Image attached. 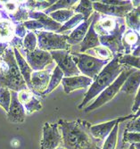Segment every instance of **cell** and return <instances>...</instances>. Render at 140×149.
I'll return each mask as SVG.
<instances>
[{
	"label": "cell",
	"instance_id": "6da1fadb",
	"mask_svg": "<svg viewBox=\"0 0 140 149\" xmlns=\"http://www.w3.org/2000/svg\"><path fill=\"white\" fill-rule=\"evenodd\" d=\"M63 146L65 149H102L103 141L95 138L89 123L82 120L67 121L60 119Z\"/></svg>",
	"mask_w": 140,
	"mask_h": 149
},
{
	"label": "cell",
	"instance_id": "7a4b0ae2",
	"mask_svg": "<svg viewBox=\"0 0 140 149\" xmlns=\"http://www.w3.org/2000/svg\"><path fill=\"white\" fill-rule=\"evenodd\" d=\"M126 67L127 66L121 65L119 63V56H115L114 58L104 67L101 72L93 80L88 92L85 94L82 103L78 106L79 109L84 108L92 99L100 95L111 84H113L120 74L126 69Z\"/></svg>",
	"mask_w": 140,
	"mask_h": 149
},
{
	"label": "cell",
	"instance_id": "3957f363",
	"mask_svg": "<svg viewBox=\"0 0 140 149\" xmlns=\"http://www.w3.org/2000/svg\"><path fill=\"white\" fill-rule=\"evenodd\" d=\"M0 88H7L15 92L28 88L11 47L0 58Z\"/></svg>",
	"mask_w": 140,
	"mask_h": 149
},
{
	"label": "cell",
	"instance_id": "277c9868",
	"mask_svg": "<svg viewBox=\"0 0 140 149\" xmlns=\"http://www.w3.org/2000/svg\"><path fill=\"white\" fill-rule=\"evenodd\" d=\"M71 54L80 73H82L84 76L92 79L93 80L101 72L104 67L109 63L107 61H103L98 58H95L90 55H88V54L73 52H71Z\"/></svg>",
	"mask_w": 140,
	"mask_h": 149
},
{
	"label": "cell",
	"instance_id": "5b68a950",
	"mask_svg": "<svg viewBox=\"0 0 140 149\" xmlns=\"http://www.w3.org/2000/svg\"><path fill=\"white\" fill-rule=\"evenodd\" d=\"M135 71H136V69H133L131 67H126V69L114 80V82L113 84H111L107 88H105L99 95L98 97H97L90 105L86 107L85 109H84V111L86 113L91 112L93 110H95L97 108L103 106L109 101H111L120 91V88H121L123 83L125 82V80L127 79L128 77Z\"/></svg>",
	"mask_w": 140,
	"mask_h": 149
},
{
	"label": "cell",
	"instance_id": "8992f818",
	"mask_svg": "<svg viewBox=\"0 0 140 149\" xmlns=\"http://www.w3.org/2000/svg\"><path fill=\"white\" fill-rule=\"evenodd\" d=\"M38 38V48L44 51H57L70 50V46L67 43V35L58 34L56 32L39 31H35Z\"/></svg>",
	"mask_w": 140,
	"mask_h": 149
},
{
	"label": "cell",
	"instance_id": "52a82bcc",
	"mask_svg": "<svg viewBox=\"0 0 140 149\" xmlns=\"http://www.w3.org/2000/svg\"><path fill=\"white\" fill-rule=\"evenodd\" d=\"M53 60L63 72L64 77L79 76L80 72L72 56L70 50H57L50 52Z\"/></svg>",
	"mask_w": 140,
	"mask_h": 149
},
{
	"label": "cell",
	"instance_id": "ba28073f",
	"mask_svg": "<svg viewBox=\"0 0 140 149\" xmlns=\"http://www.w3.org/2000/svg\"><path fill=\"white\" fill-rule=\"evenodd\" d=\"M63 143L59 124L46 123L43 127V136L40 141V149H55Z\"/></svg>",
	"mask_w": 140,
	"mask_h": 149
},
{
	"label": "cell",
	"instance_id": "9c48e42d",
	"mask_svg": "<svg viewBox=\"0 0 140 149\" xmlns=\"http://www.w3.org/2000/svg\"><path fill=\"white\" fill-rule=\"evenodd\" d=\"M26 61L33 72L43 71L47 65L52 64L54 62L50 52L39 48H36L32 52H26Z\"/></svg>",
	"mask_w": 140,
	"mask_h": 149
},
{
	"label": "cell",
	"instance_id": "30bf717a",
	"mask_svg": "<svg viewBox=\"0 0 140 149\" xmlns=\"http://www.w3.org/2000/svg\"><path fill=\"white\" fill-rule=\"evenodd\" d=\"M125 32V25L121 24L120 28L108 36L99 37V40L102 46L109 48L115 56H122V53H125L122 45V35Z\"/></svg>",
	"mask_w": 140,
	"mask_h": 149
},
{
	"label": "cell",
	"instance_id": "8fae6325",
	"mask_svg": "<svg viewBox=\"0 0 140 149\" xmlns=\"http://www.w3.org/2000/svg\"><path fill=\"white\" fill-rule=\"evenodd\" d=\"M12 99L9 107V111L7 112V119L12 123H22L26 118V112L24 106L21 104L18 99L17 92L11 91Z\"/></svg>",
	"mask_w": 140,
	"mask_h": 149
},
{
	"label": "cell",
	"instance_id": "7c38bea8",
	"mask_svg": "<svg viewBox=\"0 0 140 149\" xmlns=\"http://www.w3.org/2000/svg\"><path fill=\"white\" fill-rule=\"evenodd\" d=\"M93 8L97 13L108 15V17L116 16L121 18L126 16L130 11L133 10V6L130 3V5L123 6H114L104 5L101 2H93Z\"/></svg>",
	"mask_w": 140,
	"mask_h": 149
},
{
	"label": "cell",
	"instance_id": "4fadbf2b",
	"mask_svg": "<svg viewBox=\"0 0 140 149\" xmlns=\"http://www.w3.org/2000/svg\"><path fill=\"white\" fill-rule=\"evenodd\" d=\"M51 75L52 73L48 70L33 72L31 74V91L35 95L42 96L47 89Z\"/></svg>",
	"mask_w": 140,
	"mask_h": 149
},
{
	"label": "cell",
	"instance_id": "5bb4252c",
	"mask_svg": "<svg viewBox=\"0 0 140 149\" xmlns=\"http://www.w3.org/2000/svg\"><path fill=\"white\" fill-rule=\"evenodd\" d=\"M133 117H134V115H130V116H126V117L118 118V119L110 120V121H107V123H104L101 124L94 125V126H91L90 131L95 138L103 141L109 136L111 131L113 130V129L117 124H120V123H122V121H124L126 120H129V119H131Z\"/></svg>",
	"mask_w": 140,
	"mask_h": 149
},
{
	"label": "cell",
	"instance_id": "9a60e30c",
	"mask_svg": "<svg viewBox=\"0 0 140 149\" xmlns=\"http://www.w3.org/2000/svg\"><path fill=\"white\" fill-rule=\"evenodd\" d=\"M93 79L86 77L84 75L73 76V77H63L62 83L66 94H70L71 92L77 89L87 88L91 86Z\"/></svg>",
	"mask_w": 140,
	"mask_h": 149
},
{
	"label": "cell",
	"instance_id": "2e32d148",
	"mask_svg": "<svg viewBox=\"0 0 140 149\" xmlns=\"http://www.w3.org/2000/svg\"><path fill=\"white\" fill-rule=\"evenodd\" d=\"M121 24L123 23H120L119 21L111 17L106 16L105 18H102L101 20H96L94 25V28L99 37H103L111 35V33L116 31Z\"/></svg>",
	"mask_w": 140,
	"mask_h": 149
},
{
	"label": "cell",
	"instance_id": "e0dca14e",
	"mask_svg": "<svg viewBox=\"0 0 140 149\" xmlns=\"http://www.w3.org/2000/svg\"><path fill=\"white\" fill-rule=\"evenodd\" d=\"M98 15L95 13V17L92 22V24L90 25L89 29L84 38L83 41L80 43V52L83 54V53H86L87 51L92 49V48H95L96 47H98L101 45L100 43V40H99V36L97 34L95 31V28H94V25H95V22H96V20L98 19Z\"/></svg>",
	"mask_w": 140,
	"mask_h": 149
},
{
	"label": "cell",
	"instance_id": "ac0fdd59",
	"mask_svg": "<svg viewBox=\"0 0 140 149\" xmlns=\"http://www.w3.org/2000/svg\"><path fill=\"white\" fill-rule=\"evenodd\" d=\"M95 17V13L93 15V16H91L89 19H88L87 21H84L81 24H79L77 28H75V30L70 34L67 38V43L72 46V45H76L79 43H81L83 41L84 38H85L90 25L92 24L94 19Z\"/></svg>",
	"mask_w": 140,
	"mask_h": 149
},
{
	"label": "cell",
	"instance_id": "d6986e66",
	"mask_svg": "<svg viewBox=\"0 0 140 149\" xmlns=\"http://www.w3.org/2000/svg\"><path fill=\"white\" fill-rule=\"evenodd\" d=\"M29 16L30 18H32L33 20L38 21L43 24L46 31H51V32H57L62 27V24L54 22L53 19H51L44 12H37V11H29Z\"/></svg>",
	"mask_w": 140,
	"mask_h": 149
},
{
	"label": "cell",
	"instance_id": "ffe728a7",
	"mask_svg": "<svg viewBox=\"0 0 140 149\" xmlns=\"http://www.w3.org/2000/svg\"><path fill=\"white\" fill-rule=\"evenodd\" d=\"M13 52H15V56L17 64L19 66L20 72L26 82V85L28 88L31 91V74L33 72V70L31 68V66L27 63L26 59L23 58V56L21 55L20 51L17 48H13Z\"/></svg>",
	"mask_w": 140,
	"mask_h": 149
},
{
	"label": "cell",
	"instance_id": "44dd1931",
	"mask_svg": "<svg viewBox=\"0 0 140 149\" xmlns=\"http://www.w3.org/2000/svg\"><path fill=\"white\" fill-rule=\"evenodd\" d=\"M140 43V35L138 32L132 30H129L124 32L122 36V45L125 50L126 55L130 52H133Z\"/></svg>",
	"mask_w": 140,
	"mask_h": 149
},
{
	"label": "cell",
	"instance_id": "7402d4cb",
	"mask_svg": "<svg viewBox=\"0 0 140 149\" xmlns=\"http://www.w3.org/2000/svg\"><path fill=\"white\" fill-rule=\"evenodd\" d=\"M140 87V71L133 72L123 83L120 91L128 95H132L137 91Z\"/></svg>",
	"mask_w": 140,
	"mask_h": 149
},
{
	"label": "cell",
	"instance_id": "603a6c76",
	"mask_svg": "<svg viewBox=\"0 0 140 149\" xmlns=\"http://www.w3.org/2000/svg\"><path fill=\"white\" fill-rule=\"evenodd\" d=\"M15 37V27L12 22L8 20L0 21V42L10 43Z\"/></svg>",
	"mask_w": 140,
	"mask_h": 149
},
{
	"label": "cell",
	"instance_id": "cb8c5ba5",
	"mask_svg": "<svg viewBox=\"0 0 140 149\" xmlns=\"http://www.w3.org/2000/svg\"><path fill=\"white\" fill-rule=\"evenodd\" d=\"M87 53H88V55H90V56L92 55V56H94L95 58H98L100 60H103V61L110 62L114 58V53L109 48H107L106 47L102 46V45L87 51Z\"/></svg>",
	"mask_w": 140,
	"mask_h": 149
},
{
	"label": "cell",
	"instance_id": "d4e9b609",
	"mask_svg": "<svg viewBox=\"0 0 140 149\" xmlns=\"http://www.w3.org/2000/svg\"><path fill=\"white\" fill-rule=\"evenodd\" d=\"M126 17V24L134 31H140V7L133 8Z\"/></svg>",
	"mask_w": 140,
	"mask_h": 149
},
{
	"label": "cell",
	"instance_id": "484cf974",
	"mask_svg": "<svg viewBox=\"0 0 140 149\" xmlns=\"http://www.w3.org/2000/svg\"><path fill=\"white\" fill-rule=\"evenodd\" d=\"M63 77H64L63 72H62V70L58 66H56L52 72L50 81H49V85L47 87V89L43 93V96H47V95L51 93L54 88H56V87L60 84V82H62Z\"/></svg>",
	"mask_w": 140,
	"mask_h": 149
},
{
	"label": "cell",
	"instance_id": "4316f807",
	"mask_svg": "<svg viewBox=\"0 0 140 149\" xmlns=\"http://www.w3.org/2000/svg\"><path fill=\"white\" fill-rule=\"evenodd\" d=\"M48 16L53 19L54 22H56L60 24L67 22L70 19L74 16V11L73 9H63L58 10L49 13Z\"/></svg>",
	"mask_w": 140,
	"mask_h": 149
},
{
	"label": "cell",
	"instance_id": "83f0119b",
	"mask_svg": "<svg viewBox=\"0 0 140 149\" xmlns=\"http://www.w3.org/2000/svg\"><path fill=\"white\" fill-rule=\"evenodd\" d=\"M74 13H79V15H83L85 18V21L89 19L91 17V15L94 12L93 8V2L91 1H79V3L77 5L76 7L73 9Z\"/></svg>",
	"mask_w": 140,
	"mask_h": 149
},
{
	"label": "cell",
	"instance_id": "f1b7e54d",
	"mask_svg": "<svg viewBox=\"0 0 140 149\" xmlns=\"http://www.w3.org/2000/svg\"><path fill=\"white\" fill-rule=\"evenodd\" d=\"M119 63L124 66H130L133 69H137L140 71V56H135L133 55H122L119 56Z\"/></svg>",
	"mask_w": 140,
	"mask_h": 149
},
{
	"label": "cell",
	"instance_id": "f546056e",
	"mask_svg": "<svg viewBox=\"0 0 140 149\" xmlns=\"http://www.w3.org/2000/svg\"><path fill=\"white\" fill-rule=\"evenodd\" d=\"M9 19H11L13 22H16L18 23H23L28 21V19L30 18L29 16V10H28L25 6V3H21L18 10L13 13V15H8Z\"/></svg>",
	"mask_w": 140,
	"mask_h": 149
},
{
	"label": "cell",
	"instance_id": "4dcf8cb0",
	"mask_svg": "<svg viewBox=\"0 0 140 149\" xmlns=\"http://www.w3.org/2000/svg\"><path fill=\"white\" fill-rule=\"evenodd\" d=\"M77 2L78 1H76V0H60V1H55V3L49 8L45 10L44 13L48 15L49 13L55 12V11H58V10L71 9L72 7H73V6L77 4Z\"/></svg>",
	"mask_w": 140,
	"mask_h": 149
},
{
	"label": "cell",
	"instance_id": "1f68e13d",
	"mask_svg": "<svg viewBox=\"0 0 140 149\" xmlns=\"http://www.w3.org/2000/svg\"><path fill=\"white\" fill-rule=\"evenodd\" d=\"M55 1H27L25 6L29 11H37L41 12L45 11L50 6H52Z\"/></svg>",
	"mask_w": 140,
	"mask_h": 149
},
{
	"label": "cell",
	"instance_id": "d6a6232c",
	"mask_svg": "<svg viewBox=\"0 0 140 149\" xmlns=\"http://www.w3.org/2000/svg\"><path fill=\"white\" fill-rule=\"evenodd\" d=\"M84 21H85V18L83 17V15H79V13H76L74 15V16L72 18L70 19L67 22H65L63 25H62L61 29L56 32L58 34H61L62 32L65 31H68V30H72L73 28H77V27L81 24Z\"/></svg>",
	"mask_w": 140,
	"mask_h": 149
},
{
	"label": "cell",
	"instance_id": "836d02e7",
	"mask_svg": "<svg viewBox=\"0 0 140 149\" xmlns=\"http://www.w3.org/2000/svg\"><path fill=\"white\" fill-rule=\"evenodd\" d=\"M23 48L26 52H32L38 48V38L33 31H29L23 38Z\"/></svg>",
	"mask_w": 140,
	"mask_h": 149
},
{
	"label": "cell",
	"instance_id": "e575fe53",
	"mask_svg": "<svg viewBox=\"0 0 140 149\" xmlns=\"http://www.w3.org/2000/svg\"><path fill=\"white\" fill-rule=\"evenodd\" d=\"M118 129H119V124H117L113 129V130L111 131V133L106 138V140L104 141L102 146V149H115L118 141Z\"/></svg>",
	"mask_w": 140,
	"mask_h": 149
},
{
	"label": "cell",
	"instance_id": "d590c367",
	"mask_svg": "<svg viewBox=\"0 0 140 149\" xmlns=\"http://www.w3.org/2000/svg\"><path fill=\"white\" fill-rule=\"evenodd\" d=\"M12 99L11 90L7 88H0V106L7 113Z\"/></svg>",
	"mask_w": 140,
	"mask_h": 149
},
{
	"label": "cell",
	"instance_id": "8d00e7d4",
	"mask_svg": "<svg viewBox=\"0 0 140 149\" xmlns=\"http://www.w3.org/2000/svg\"><path fill=\"white\" fill-rule=\"evenodd\" d=\"M23 106H24L26 114H31L34 112H38L42 109V104L40 103V100L36 97V95H34L32 98L27 104H25Z\"/></svg>",
	"mask_w": 140,
	"mask_h": 149
},
{
	"label": "cell",
	"instance_id": "74e56055",
	"mask_svg": "<svg viewBox=\"0 0 140 149\" xmlns=\"http://www.w3.org/2000/svg\"><path fill=\"white\" fill-rule=\"evenodd\" d=\"M123 142L130 144H140V133L139 132H128L125 131L123 135Z\"/></svg>",
	"mask_w": 140,
	"mask_h": 149
},
{
	"label": "cell",
	"instance_id": "f35d334b",
	"mask_svg": "<svg viewBox=\"0 0 140 149\" xmlns=\"http://www.w3.org/2000/svg\"><path fill=\"white\" fill-rule=\"evenodd\" d=\"M23 25L26 28V30H29V31H33V32L45 30L43 24H42L41 22H39L38 21H36V20L27 21V22H23Z\"/></svg>",
	"mask_w": 140,
	"mask_h": 149
},
{
	"label": "cell",
	"instance_id": "ab89813d",
	"mask_svg": "<svg viewBox=\"0 0 140 149\" xmlns=\"http://www.w3.org/2000/svg\"><path fill=\"white\" fill-rule=\"evenodd\" d=\"M34 93L32 91H31L29 88L27 89H23V90H21L19 92H17V96H18V99L19 101L21 102V104L22 105H24L25 104H27L28 102H29L32 97L34 96Z\"/></svg>",
	"mask_w": 140,
	"mask_h": 149
},
{
	"label": "cell",
	"instance_id": "60d3db41",
	"mask_svg": "<svg viewBox=\"0 0 140 149\" xmlns=\"http://www.w3.org/2000/svg\"><path fill=\"white\" fill-rule=\"evenodd\" d=\"M20 5L21 3H19L18 1H6L2 4L4 10L6 11V13L8 15L15 13L18 10Z\"/></svg>",
	"mask_w": 140,
	"mask_h": 149
},
{
	"label": "cell",
	"instance_id": "b9f144b4",
	"mask_svg": "<svg viewBox=\"0 0 140 149\" xmlns=\"http://www.w3.org/2000/svg\"><path fill=\"white\" fill-rule=\"evenodd\" d=\"M126 131L140 133V116L135 118L132 121L128 123L127 127H126Z\"/></svg>",
	"mask_w": 140,
	"mask_h": 149
},
{
	"label": "cell",
	"instance_id": "7bdbcfd3",
	"mask_svg": "<svg viewBox=\"0 0 140 149\" xmlns=\"http://www.w3.org/2000/svg\"><path fill=\"white\" fill-rule=\"evenodd\" d=\"M27 30L24 27L23 23H17L15 27V34L16 37L23 39L25 38V36L27 35Z\"/></svg>",
	"mask_w": 140,
	"mask_h": 149
},
{
	"label": "cell",
	"instance_id": "ee69618b",
	"mask_svg": "<svg viewBox=\"0 0 140 149\" xmlns=\"http://www.w3.org/2000/svg\"><path fill=\"white\" fill-rule=\"evenodd\" d=\"M101 3L108 6H127L131 3V1H110V0H104V1H100Z\"/></svg>",
	"mask_w": 140,
	"mask_h": 149
},
{
	"label": "cell",
	"instance_id": "f6af8a7d",
	"mask_svg": "<svg viewBox=\"0 0 140 149\" xmlns=\"http://www.w3.org/2000/svg\"><path fill=\"white\" fill-rule=\"evenodd\" d=\"M10 47L13 48H17L19 50V48L23 47V39L18 38V37H15L10 42Z\"/></svg>",
	"mask_w": 140,
	"mask_h": 149
},
{
	"label": "cell",
	"instance_id": "bcb514c9",
	"mask_svg": "<svg viewBox=\"0 0 140 149\" xmlns=\"http://www.w3.org/2000/svg\"><path fill=\"white\" fill-rule=\"evenodd\" d=\"M139 107H140V87L137 91V96L135 97L134 104H133V106H132V112L137 113L138 111V109H139Z\"/></svg>",
	"mask_w": 140,
	"mask_h": 149
},
{
	"label": "cell",
	"instance_id": "7dc6e473",
	"mask_svg": "<svg viewBox=\"0 0 140 149\" xmlns=\"http://www.w3.org/2000/svg\"><path fill=\"white\" fill-rule=\"evenodd\" d=\"M10 47V43L7 42H0V58H1L6 51Z\"/></svg>",
	"mask_w": 140,
	"mask_h": 149
},
{
	"label": "cell",
	"instance_id": "c3c4849f",
	"mask_svg": "<svg viewBox=\"0 0 140 149\" xmlns=\"http://www.w3.org/2000/svg\"><path fill=\"white\" fill-rule=\"evenodd\" d=\"M132 55L135 56H140V43H139V46L132 52Z\"/></svg>",
	"mask_w": 140,
	"mask_h": 149
},
{
	"label": "cell",
	"instance_id": "681fc988",
	"mask_svg": "<svg viewBox=\"0 0 140 149\" xmlns=\"http://www.w3.org/2000/svg\"><path fill=\"white\" fill-rule=\"evenodd\" d=\"M19 145H20V142L17 139H13L12 141V146H13V147H18Z\"/></svg>",
	"mask_w": 140,
	"mask_h": 149
},
{
	"label": "cell",
	"instance_id": "f907efd6",
	"mask_svg": "<svg viewBox=\"0 0 140 149\" xmlns=\"http://www.w3.org/2000/svg\"><path fill=\"white\" fill-rule=\"evenodd\" d=\"M138 116H140V107H139V109H138V111L136 113V114L134 115V118H137V117H138Z\"/></svg>",
	"mask_w": 140,
	"mask_h": 149
},
{
	"label": "cell",
	"instance_id": "816d5d0a",
	"mask_svg": "<svg viewBox=\"0 0 140 149\" xmlns=\"http://www.w3.org/2000/svg\"><path fill=\"white\" fill-rule=\"evenodd\" d=\"M134 146H135L136 149H140V144H136V145H134Z\"/></svg>",
	"mask_w": 140,
	"mask_h": 149
},
{
	"label": "cell",
	"instance_id": "f5cc1de1",
	"mask_svg": "<svg viewBox=\"0 0 140 149\" xmlns=\"http://www.w3.org/2000/svg\"><path fill=\"white\" fill-rule=\"evenodd\" d=\"M129 149H136V147H135V146L132 144V145H130V146L129 147Z\"/></svg>",
	"mask_w": 140,
	"mask_h": 149
},
{
	"label": "cell",
	"instance_id": "db71d44e",
	"mask_svg": "<svg viewBox=\"0 0 140 149\" xmlns=\"http://www.w3.org/2000/svg\"><path fill=\"white\" fill-rule=\"evenodd\" d=\"M55 149H65L64 147H61V146H59V147H57V148H55Z\"/></svg>",
	"mask_w": 140,
	"mask_h": 149
}]
</instances>
